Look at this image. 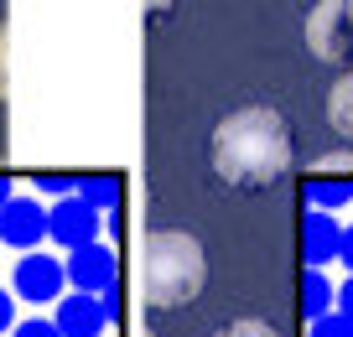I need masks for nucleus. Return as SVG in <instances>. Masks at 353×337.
Listing matches in <instances>:
<instances>
[{
	"mask_svg": "<svg viewBox=\"0 0 353 337\" xmlns=\"http://www.w3.org/2000/svg\"><path fill=\"white\" fill-rule=\"evenodd\" d=\"M208 161L223 187L239 192H265L291 172V125L270 104H244L213 125Z\"/></svg>",
	"mask_w": 353,
	"mask_h": 337,
	"instance_id": "obj_1",
	"label": "nucleus"
},
{
	"mask_svg": "<svg viewBox=\"0 0 353 337\" xmlns=\"http://www.w3.org/2000/svg\"><path fill=\"white\" fill-rule=\"evenodd\" d=\"M208 285V254L192 234L182 229H156L141 249V291L151 306H188Z\"/></svg>",
	"mask_w": 353,
	"mask_h": 337,
	"instance_id": "obj_2",
	"label": "nucleus"
},
{
	"mask_svg": "<svg viewBox=\"0 0 353 337\" xmlns=\"http://www.w3.org/2000/svg\"><path fill=\"white\" fill-rule=\"evenodd\" d=\"M307 52L327 68H353V0H317L312 6Z\"/></svg>",
	"mask_w": 353,
	"mask_h": 337,
	"instance_id": "obj_3",
	"label": "nucleus"
},
{
	"mask_svg": "<svg viewBox=\"0 0 353 337\" xmlns=\"http://www.w3.org/2000/svg\"><path fill=\"white\" fill-rule=\"evenodd\" d=\"M63 275L83 296H110V291H120V254H114L110 244H99V239H94V244H78V249L68 254Z\"/></svg>",
	"mask_w": 353,
	"mask_h": 337,
	"instance_id": "obj_4",
	"label": "nucleus"
},
{
	"mask_svg": "<svg viewBox=\"0 0 353 337\" xmlns=\"http://www.w3.org/2000/svg\"><path fill=\"white\" fill-rule=\"evenodd\" d=\"M120 291H110V296H63L57 301V332L63 337H104L110 332V322H114V312H120V301H114Z\"/></svg>",
	"mask_w": 353,
	"mask_h": 337,
	"instance_id": "obj_5",
	"label": "nucleus"
},
{
	"mask_svg": "<svg viewBox=\"0 0 353 337\" xmlns=\"http://www.w3.org/2000/svg\"><path fill=\"white\" fill-rule=\"evenodd\" d=\"M99 207H88L83 197H57V207H47V239H57L63 249H78V244L99 239Z\"/></svg>",
	"mask_w": 353,
	"mask_h": 337,
	"instance_id": "obj_6",
	"label": "nucleus"
},
{
	"mask_svg": "<svg viewBox=\"0 0 353 337\" xmlns=\"http://www.w3.org/2000/svg\"><path fill=\"white\" fill-rule=\"evenodd\" d=\"M11 285H16V301L47 306V301H57V296H63L68 275H63V265H57V254H21V260H16Z\"/></svg>",
	"mask_w": 353,
	"mask_h": 337,
	"instance_id": "obj_7",
	"label": "nucleus"
},
{
	"mask_svg": "<svg viewBox=\"0 0 353 337\" xmlns=\"http://www.w3.org/2000/svg\"><path fill=\"white\" fill-rule=\"evenodd\" d=\"M42 239H47V207L37 197H6L0 203V244L37 249Z\"/></svg>",
	"mask_w": 353,
	"mask_h": 337,
	"instance_id": "obj_8",
	"label": "nucleus"
},
{
	"mask_svg": "<svg viewBox=\"0 0 353 337\" xmlns=\"http://www.w3.org/2000/svg\"><path fill=\"white\" fill-rule=\"evenodd\" d=\"M338 239H343V223L332 213H322V207L301 213V260H307V270H322V265L338 260Z\"/></svg>",
	"mask_w": 353,
	"mask_h": 337,
	"instance_id": "obj_9",
	"label": "nucleus"
},
{
	"mask_svg": "<svg viewBox=\"0 0 353 337\" xmlns=\"http://www.w3.org/2000/svg\"><path fill=\"white\" fill-rule=\"evenodd\" d=\"M327 125L338 130L343 145H353V68H343L332 94H327Z\"/></svg>",
	"mask_w": 353,
	"mask_h": 337,
	"instance_id": "obj_10",
	"label": "nucleus"
},
{
	"mask_svg": "<svg viewBox=\"0 0 353 337\" xmlns=\"http://www.w3.org/2000/svg\"><path fill=\"white\" fill-rule=\"evenodd\" d=\"M78 197L88 207H99V213H120L125 203V182L114 172H94V176H78Z\"/></svg>",
	"mask_w": 353,
	"mask_h": 337,
	"instance_id": "obj_11",
	"label": "nucleus"
},
{
	"mask_svg": "<svg viewBox=\"0 0 353 337\" xmlns=\"http://www.w3.org/2000/svg\"><path fill=\"white\" fill-rule=\"evenodd\" d=\"M353 203V176H307V207H348Z\"/></svg>",
	"mask_w": 353,
	"mask_h": 337,
	"instance_id": "obj_12",
	"label": "nucleus"
},
{
	"mask_svg": "<svg viewBox=\"0 0 353 337\" xmlns=\"http://www.w3.org/2000/svg\"><path fill=\"white\" fill-rule=\"evenodd\" d=\"M332 301H338V285L327 280L322 270H307L301 275V316H322V312H332Z\"/></svg>",
	"mask_w": 353,
	"mask_h": 337,
	"instance_id": "obj_13",
	"label": "nucleus"
},
{
	"mask_svg": "<svg viewBox=\"0 0 353 337\" xmlns=\"http://www.w3.org/2000/svg\"><path fill=\"white\" fill-rule=\"evenodd\" d=\"M307 337H353V322L343 312H322L307 322Z\"/></svg>",
	"mask_w": 353,
	"mask_h": 337,
	"instance_id": "obj_14",
	"label": "nucleus"
},
{
	"mask_svg": "<svg viewBox=\"0 0 353 337\" xmlns=\"http://www.w3.org/2000/svg\"><path fill=\"white\" fill-rule=\"evenodd\" d=\"M317 176H353V145H343V151H332V156H322L317 166H312Z\"/></svg>",
	"mask_w": 353,
	"mask_h": 337,
	"instance_id": "obj_15",
	"label": "nucleus"
},
{
	"mask_svg": "<svg viewBox=\"0 0 353 337\" xmlns=\"http://www.w3.org/2000/svg\"><path fill=\"white\" fill-rule=\"evenodd\" d=\"M37 192H47V197H73V192H78V176L42 172V176H37Z\"/></svg>",
	"mask_w": 353,
	"mask_h": 337,
	"instance_id": "obj_16",
	"label": "nucleus"
},
{
	"mask_svg": "<svg viewBox=\"0 0 353 337\" xmlns=\"http://www.w3.org/2000/svg\"><path fill=\"white\" fill-rule=\"evenodd\" d=\"M11 332H16V337H63V332H57V322H47V316H32V322H16Z\"/></svg>",
	"mask_w": 353,
	"mask_h": 337,
	"instance_id": "obj_17",
	"label": "nucleus"
},
{
	"mask_svg": "<svg viewBox=\"0 0 353 337\" xmlns=\"http://www.w3.org/2000/svg\"><path fill=\"white\" fill-rule=\"evenodd\" d=\"M219 337H276V327L270 322H234L229 332H219Z\"/></svg>",
	"mask_w": 353,
	"mask_h": 337,
	"instance_id": "obj_18",
	"label": "nucleus"
},
{
	"mask_svg": "<svg viewBox=\"0 0 353 337\" xmlns=\"http://www.w3.org/2000/svg\"><path fill=\"white\" fill-rule=\"evenodd\" d=\"M11 327H16V296H11V291H0V337L11 332Z\"/></svg>",
	"mask_w": 353,
	"mask_h": 337,
	"instance_id": "obj_19",
	"label": "nucleus"
},
{
	"mask_svg": "<svg viewBox=\"0 0 353 337\" xmlns=\"http://www.w3.org/2000/svg\"><path fill=\"white\" fill-rule=\"evenodd\" d=\"M332 312H343V316L353 322V275H348V280L338 285V301H332Z\"/></svg>",
	"mask_w": 353,
	"mask_h": 337,
	"instance_id": "obj_20",
	"label": "nucleus"
},
{
	"mask_svg": "<svg viewBox=\"0 0 353 337\" xmlns=\"http://www.w3.org/2000/svg\"><path fill=\"white\" fill-rule=\"evenodd\" d=\"M338 260L348 265V275H353V223L343 229V239H338Z\"/></svg>",
	"mask_w": 353,
	"mask_h": 337,
	"instance_id": "obj_21",
	"label": "nucleus"
},
{
	"mask_svg": "<svg viewBox=\"0 0 353 337\" xmlns=\"http://www.w3.org/2000/svg\"><path fill=\"white\" fill-rule=\"evenodd\" d=\"M0 94H6V26H0Z\"/></svg>",
	"mask_w": 353,
	"mask_h": 337,
	"instance_id": "obj_22",
	"label": "nucleus"
},
{
	"mask_svg": "<svg viewBox=\"0 0 353 337\" xmlns=\"http://www.w3.org/2000/svg\"><path fill=\"white\" fill-rule=\"evenodd\" d=\"M6 197H11V182H6V176H0V203H6Z\"/></svg>",
	"mask_w": 353,
	"mask_h": 337,
	"instance_id": "obj_23",
	"label": "nucleus"
},
{
	"mask_svg": "<svg viewBox=\"0 0 353 337\" xmlns=\"http://www.w3.org/2000/svg\"><path fill=\"white\" fill-rule=\"evenodd\" d=\"M166 6H172V0H151V11H166Z\"/></svg>",
	"mask_w": 353,
	"mask_h": 337,
	"instance_id": "obj_24",
	"label": "nucleus"
}]
</instances>
